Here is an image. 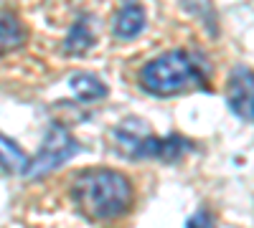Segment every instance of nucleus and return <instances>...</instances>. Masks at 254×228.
Listing matches in <instances>:
<instances>
[{"instance_id":"f257e3e1","label":"nucleus","mask_w":254,"mask_h":228,"mask_svg":"<svg viewBox=\"0 0 254 228\" xmlns=\"http://www.w3.org/2000/svg\"><path fill=\"white\" fill-rule=\"evenodd\" d=\"M76 208L92 221H115L132 205V185L122 173L94 168L84 170L71 182Z\"/></svg>"},{"instance_id":"0eeeda50","label":"nucleus","mask_w":254,"mask_h":228,"mask_svg":"<svg viewBox=\"0 0 254 228\" xmlns=\"http://www.w3.org/2000/svg\"><path fill=\"white\" fill-rule=\"evenodd\" d=\"M92 44H94L92 18L84 15V18H79L76 23L69 28L66 41H64V51H66L69 56H79V53H84L87 48H92Z\"/></svg>"},{"instance_id":"f03ea898","label":"nucleus","mask_w":254,"mask_h":228,"mask_svg":"<svg viewBox=\"0 0 254 228\" xmlns=\"http://www.w3.org/2000/svg\"><path fill=\"white\" fill-rule=\"evenodd\" d=\"M140 84L145 91H150L155 96H176L181 91L201 87L203 74L198 71L196 61L186 51H171L142 66Z\"/></svg>"},{"instance_id":"1a4fd4ad","label":"nucleus","mask_w":254,"mask_h":228,"mask_svg":"<svg viewBox=\"0 0 254 228\" xmlns=\"http://www.w3.org/2000/svg\"><path fill=\"white\" fill-rule=\"evenodd\" d=\"M26 165H28V155L23 152V147L0 132V168L10 175H23Z\"/></svg>"},{"instance_id":"9b49d317","label":"nucleus","mask_w":254,"mask_h":228,"mask_svg":"<svg viewBox=\"0 0 254 228\" xmlns=\"http://www.w3.org/2000/svg\"><path fill=\"white\" fill-rule=\"evenodd\" d=\"M211 226H214V223H211V216L208 213H196L193 218L186 223V228H211Z\"/></svg>"},{"instance_id":"9d476101","label":"nucleus","mask_w":254,"mask_h":228,"mask_svg":"<svg viewBox=\"0 0 254 228\" xmlns=\"http://www.w3.org/2000/svg\"><path fill=\"white\" fill-rule=\"evenodd\" d=\"M26 41V28L23 23L10 13V10H0V46L15 48Z\"/></svg>"},{"instance_id":"6e6552de","label":"nucleus","mask_w":254,"mask_h":228,"mask_svg":"<svg viewBox=\"0 0 254 228\" xmlns=\"http://www.w3.org/2000/svg\"><path fill=\"white\" fill-rule=\"evenodd\" d=\"M69 87H71V91L76 94V99H81V101H97V99H104L107 96V84L99 79V76H94V74H74L71 79H69Z\"/></svg>"},{"instance_id":"20e7f679","label":"nucleus","mask_w":254,"mask_h":228,"mask_svg":"<svg viewBox=\"0 0 254 228\" xmlns=\"http://www.w3.org/2000/svg\"><path fill=\"white\" fill-rule=\"evenodd\" d=\"M81 150V144L61 127V124H51L46 130L44 144L38 147V152L33 157H28V165L23 170V178L28 180H38L54 170H59L61 165H66L76 152Z\"/></svg>"},{"instance_id":"39448f33","label":"nucleus","mask_w":254,"mask_h":228,"mask_svg":"<svg viewBox=\"0 0 254 228\" xmlns=\"http://www.w3.org/2000/svg\"><path fill=\"white\" fill-rule=\"evenodd\" d=\"M226 101H229L231 112H234L237 117L252 122V114H254V81H252V71L247 66H237L234 74L229 76Z\"/></svg>"},{"instance_id":"7ed1b4c3","label":"nucleus","mask_w":254,"mask_h":228,"mask_svg":"<svg viewBox=\"0 0 254 228\" xmlns=\"http://www.w3.org/2000/svg\"><path fill=\"white\" fill-rule=\"evenodd\" d=\"M132 122L135 132L130 130V124H122L115 130V139L120 142V147L125 150L127 157L132 160H163V162H176L181 160L188 150H193V142L186 139L183 135H168V137H155L145 124Z\"/></svg>"},{"instance_id":"423d86ee","label":"nucleus","mask_w":254,"mask_h":228,"mask_svg":"<svg viewBox=\"0 0 254 228\" xmlns=\"http://www.w3.org/2000/svg\"><path fill=\"white\" fill-rule=\"evenodd\" d=\"M142 28H145V10L137 3L125 5L115 15V23H112V33L117 41H132L142 33Z\"/></svg>"}]
</instances>
